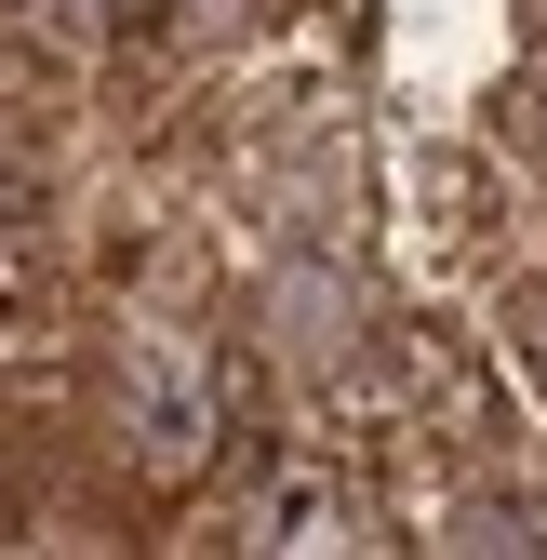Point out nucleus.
Here are the masks:
<instances>
[{"label":"nucleus","instance_id":"obj_1","mask_svg":"<svg viewBox=\"0 0 547 560\" xmlns=\"http://www.w3.org/2000/svg\"><path fill=\"white\" fill-rule=\"evenodd\" d=\"M107 413H120V441L161 480L214 467L228 454V361H214V334H187L174 307H133L107 334Z\"/></svg>","mask_w":547,"mask_h":560},{"label":"nucleus","instance_id":"obj_2","mask_svg":"<svg viewBox=\"0 0 547 560\" xmlns=\"http://www.w3.org/2000/svg\"><path fill=\"white\" fill-rule=\"evenodd\" d=\"M508 361H521V374H534V400H547V280L508 307Z\"/></svg>","mask_w":547,"mask_h":560}]
</instances>
